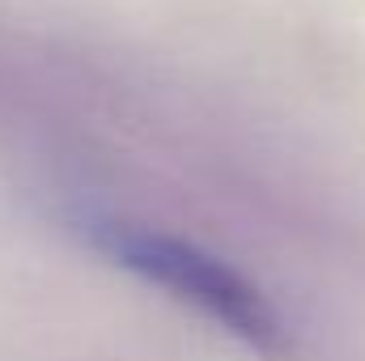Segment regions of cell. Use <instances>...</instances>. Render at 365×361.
<instances>
[{
  "mask_svg": "<svg viewBox=\"0 0 365 361\" xmlns=\"http://www.w3.org/2000/svg\"><path fill=\"white\" fill-rule=\"evenodd\" d=\"M81 234L86 247L98 251L110 268L128 272L145 289H158L166 302L191 310L200 323L225 332L242 349L268 361L297 357V323L289 319V310L255 276H247L212 247L119 213H90L81 221Z\"/></svg>",
  "mask_w": 365,
  "mask_h": 361,
  "instance_id": "cell-1",
  "label": "cell"
}]
</instances>
